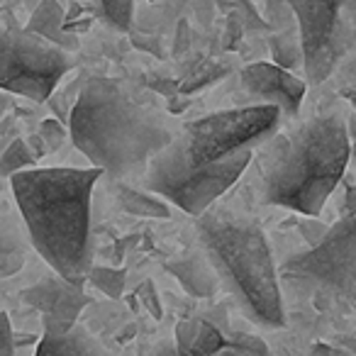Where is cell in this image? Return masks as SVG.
<instances>
[{"instance_id":"484cf974","label":"cell","mask_w":356,"mask_h":356,"mask_svg":"<svg viewBox=\"0 0 356 356\" xmlns=\"http://www.w3.org/2000/svg\"><path fill=\"white\" fill-rule=\"evenodd\" d=\"M232 349L242 351L244 356H271V354H268V346L264 344L259 337H252V334L237 337V341L232 344Z\"/></svg>"},{"instance_id":"603a6c76","label":"cell","mask_w":356,"mask_h":356,"mask_svg":"<svg viewBox=\"0 0 356 356\" xmlns=\"http://www.w3.org/2000/svg\"><path fill=\"white\" fill-rule=\"evenodd\" d=\"M298 229H300L302 239L307 242V249L310 247H317V244L325 239L327 229H330V225L320 222L317 218H305V215H300V220H298Z\"/></svg>"},{"instance_id":"cb8c5ba5","label":"cell","mask_w":356,"mask_h":356,"mask_svg":"<svg viewBox=\"0 0 356 356\" xmlns=\"http://www.w3.org/2000/svg\"><path fill=\"white\" fill-rule=\"evenodd\" d=\"M40 139L47 144V149H59L61 144L66 142V129L61 127V122H56V120H44L42 122V127H40Z\"/></svg>"},{"instance_id":"5bb4252c","label":"cell","mask_w":356,"mask_h":356,"mask_svg":"<svg viewBox=\"0 0 356 356\" xmlns=\"http://www.w3.org/2000/svg\"><path fill=\"white\" fill-rule=\"evenodd\" d=\"M30 237L15 218H0V281L10 278L25 266Z\"/></svg>"},{"instance_id":"3957f363","label":"cell","mask_w":356,"mask_h":356,"mask_svg":"<svg viewBox=\"0 0 356 356\" xmlns=\"http://www.w3.org/2000/svg\"><path fill=\"white\" fill-rule=\"evenodd\" d=\"M100 168H27L10 178L30 244L69 283L83 286L93 266L90 200Z\"/></svg>"},{"instance_id":"ffe728a7","label":"cell","mask_w":356,"mask_h":356,"mask_svg":"<svg viewBox=\"0 0 356 356\" xmlns=\"http://www.w3.org/2000/svg\"><path fill=\"white\" fill-rule=\"evenodd\" d=\"M86 281L93 283V286L98 288V291H103L108 298H115V300H118L124 291V283H127V271H124V268L90 266Z\"/></svg>"},{"instance_id":"7a4b0ae2","label":"cell","mask_w":356,"mask_h":356,"mask_svg":"<svg viewBox=\"0 0 356 356\" xmlns=\"http://www.w3.org/2000/svg\"><path fill=\"white\" fill-rule=\"evenodd\" d=\"M254 159L257 195L264 205L317 218L351 161L346 120L339 113L310 118L276 132L257 149Z\"/></svg>"},{"instance_id":"f1b7e54d","label":"cell","mask_w":356,"mask_h":356,"mask_svg":"<svg viewBox=\"0 0 356 356\" xmlns=\"http://www.w3.org/2000/svg\"><path fill=\"white\" fill-rule=\"evenodd\" d=\"M213 356H244V354L237 349H232V346H225L222 351H218V354H213Z\"/></svg>"},{"instance_id":"83f0119b","label":"cell","mask_w":356,"mask_h":356,"mask_svg":"<svg viewBox=\"0 0 356 356\" xmlns=\"http://www.w3.org/2000/svg\"><path fill=\"white\" fill-rule=\"evenodd\" d=\"M312 356H346L341 349H334L330 344H315L312 346Z\"/></svg>"},{"instance_id":"d4e9b609","label":"cell","mask_w":356,"mask_h":356,"mask_svg":"<svg viewBox=\"0 0 356 356\" xmlns=\"http://www.w3.org/2000/svg\"><path fill=\"white\" fill-rule=\"evenodd\" d=\"M0 356H15V332L10 325V315L0 310Z\"/></svg>"},{"instance_id":"e0dca14e","label":"cell","mask_w":356,"mask_h":356,"mask_svg":"<svg viewBox=\"0 0 356 356\" xmlns=\"http://www.w3.org/2000/svg\"><path fill=\"white\" fill-rule=\"evenodd\" d=\"M268 47H271V54L273 59L278 61L276 66L281 69L291 71L298 69L302 64V51H300V40H298V32L296 30H283L271 35L268 40Z\"/></svg>"},{"instance_id":"44dd1931","label":"cell","mask_w":356,"mask_h":356,"mask_svg":"<svg viewBox=\"0 0 356 356\" xmlns=\"http://www.w3.org/2000/svg\"><path fill=\"white\" fill-rule=\"evenodd\" d=\"M225 346H227L225 337L220 334V332L215 330L210 322L200 320L198 337H195V344H193V351H191V356H213V354H218V351H222Z\"/></svg>"},{"instance_id":"8992f818","label":"cell","mask_w":356,"mask_h":356,"mask_svg":"<svg viewBox=\"0 0 356 356\" xmlns=\"http://www.w3.org/2000/svg\"><path fill=\"white\" fill-rule=\"evenodd\" d=\"M281 293L310 300L320 312L356 315V210L330 225L317 247L291 254L278 266Z\"/></svg>"},{"instance_id":"9c48e42d","label":"cell","mask_w":356,"mask_h":356,"mask_svg":"<svg viewBox=\"0 0 356 356\" xmlns=\"http://www.w3.org/2000/svg\"><path fill=\"white\" fill-rule=\"evenodd\" d=\"M22 302L42 312V327L47 337H61L79 325V315L90 298L83 293V286L69 283L61 276L42 278L40 283L22 291Z\"/></svg>"},{"instance_id":"8fae6325","label":"cell","mask_w":356,"mask_h":356,"mask_svg":"<svg viewBox=\"0 0 356 356\" xmlns=\"http://www.w3.org/2000/svg\"><path fill=\"white\" fill-rule=\"evenodd\" d=\"M163 271L171 273L184 286V291L193 298H213L220 291V278L203 252H191L181 259L166 261Z\"/></svg>"},{"instance_id":"ac0fdd59","label":"cell","mask_w":356,"mask_h":356,"mask_svg":"<svg viewBox=\"0 0 356 356\" xmlns=\"http://www.w3.org/2000/svg\"><path fill=\"white\" fill-rule=\"evenodd\" d=\"M218 8L222 13H232V20L239 25V30L247 32V35H254V32H271L268 22L254 10V6L249 0H220Z\"/></svg>"},{"instance_id":"4fadbf2b","label":"cell","mask_w":356,"mask_h":356,"mask_svg":"<svg viewBox=\"0 0 356 356\" xmlns=\"http://www.w3.org/2000/svg\"><path fill=\"white\" fill-rule=\"evenodd\" d=\"M35 356H115L83 325H76L61 337H42Z\"/></svg>"},{"instance_id":"ba28073f","label":"cell","mask_w":356,"mask_h":356,"mask_svg":"<svg viewBox=\"0 0 356 356\" xmlns=\"http://www.w3.org/2000/svg\"><path fill=\"white\" fill-rule=\"evenodd\" d=\"M298 22L302 69L310 83H322L346 56L354 27L341 0H288Z\"/></svg>"},{"instance_id":"2e32d148","label":"cell","mask_w":356,"mask_h":356,"mask_svg":"<svg viewBox=\"0 0 356 356\" xmlns=\"http://www.w3.org/2000/svg\"><path fill=\"white\" fill-rule=\"evenodd\" d=\"M37 154L25 139H15L8 144V149L0 154V176L13 178L15 173L27 171V168H37Z\"/></svg>"},{"instance_id":"f546056e","label":"cell","mask_w":356,"mask_h":356,"mask_svg":"<svg viewBox=\"0 0 356 356\" xmlns=\"http://www.w3.org/2000/svg\"><path fill=\"white\" fill-rule=\"evenodd\" d=\"M132 334H134V325H129L127 330L120 334V341H129V337H132Z\"/></svg>"},{"instance_id":"52a82bcc","label":"cell","mask_w":356,"mask_h":356,"mask_svg":"<svg viewBox=\"0 0 356 356\" xmlns=\"http://www.w3.org/2000/svg\"><path fill=\"white\" fill-rule=\"evenodd\" d=\"M74 56L20 27L0 25V88L35 103L51 98Z\"/></svg>"},{"instance_id":"4dcf8cb0","label":"cell","mask_w":356,"mask_h":356,"mask_svg":"<svg viewBox=\"0 0 356 356\" xmlns=\"http://www.w3.org/2000/svg\"><path fill=\"white\" fill-rule=\"evenodd\" d=\"M351 159H354V168H356V144L351 147Z\"/></svg>"},{"instance_id":"9a60e30c","label":"cell","mask_w":356,"mask_h":356,"mask_svg":"<svg viewBox=\"0 0 356 356\" xmlns=\"http://www.w3.org/2000/svg\"><path fill=\"white\" fill-rule=\"evenodd\" d=\"M115 198H118L120 208L129 215H139V218H171V205L166 200L149 193V191L132 188L129 184H118Z\"/></svg>"},{"instance_id":"5b68a950","label":"cell","mask_w":356,"mask_h":356,"mask_svg":"<svg viewBox=\"0 0 356 356\" xmlns=\"http://www.w3.org/2000/svg\"><path fill=\"white\" fill-rule=\"evenodd\" d=\"M195 237L239 310L259 327L286 325L278 266L261 225L242 210L215 203L195 218Z\"/></svg>"},{"instance_id":"7c38bea8","label":"cell","mask_w":356,"mask_h":356,"mask_svg":"<svg viewBox=\"0 0 356 356\" xmlns=\"http://www.w3.org/2000/svg\"><path fill=\"white\" fill-rule=\"evenodd\" d=\"M64 20H66L64 8L59 6V0H42L40 6L35 8V13H32L25 30L42 37V40L51 42V44H56L59 49L74 54V51L79 49V40L64 30Z\"/></svg>"},{"instance_id":"d6986e66","label":"cell","mask_w":356,"mask_h":356,"mask_svg":"<svg viewBox=\"0 0 356 356\" xmlns=\"http://www.w3.org/2000/svg\"><path fill=\"white\" fill-rule=\"evenodd\" d=\"M98 17L118 32H127L134 17V0H90Z\"/></svg>"},{"instance_id":"6da1fadb","label":"cell","mask_w":356,"mask_h":356,"mask_svg":"<svg viewBox=\"0 0 356 356\" xmlns=\"http://www.w3.org/2000/svg\"><path fill=\"white\" fill-rule=\"evenodd\" d=\"M281 118L273 105H244L191 120L149 161L144 188L198 218L247 173L257 149L278 132Z\"/></svg>"},{"instance_id":"30bf717a","label":"cell","mask_w":356,"mask_h":356,"mask_svg":"<svg viewBox=\"0 0 356 356\" xmlns=\"http://www.w3.org/2000/svg\"><path fill=\"white\" fill-rule=\"evenodd\" d=\"M239 88L249 98L259 100L257 105H273L281 110L283 118H296L305 100V81L293 76L291 71L281 69L276 64L257 61L249 64L239 74Z\"/></svg>"},{"instance_id":"7402d4cb","label":"cell","mask_w":356,"mask_h":356,"mask_svg":"<svg viewBox=\"0 0 356 356\" xmlns=\"http://www.w3.org/2000/svg\"><path fill=\"white\" fill-rule=\"evenodd\" d=\"M198 327L200 320H184L176 325V351L178 354L191 356L195 344V337H198Z\"/></svg>"},{"instance_id":"277c9868","label":"cell","mask_w":356,"mask_h":356,"mask_svg":"<svg viewBox=\"0 0 356 356\" xmlns=\"http://www.w3.org/2000/svg\"><path fill=\"white\" fill-rule=\"evenodd\" d=\"M69 137L93 168L115 184H127L147 173L149 161L173 142L176 132L137 103L122 81L93 76L69 113Z\"/></svg>"},{"instance_id":"4316f807","label":"cell","mask_w":356,"mask_h":356,"mask_svg":"<svg viewBox=\"0 0 356 356\" xmlns=\"http://www.w3.org/2000/svg\"><path fill=\"white\" fill-rule=\"evenodd\" d=\"M139 298H142V302H144V307H147L149 312H152L154 317H161V305H159V298H156V291H154V286H152V281H147V283H142L139 286Z\"/></svg>"}]
</instances>
